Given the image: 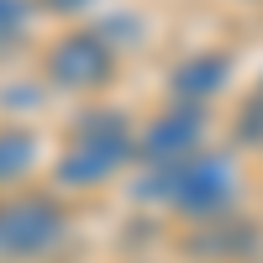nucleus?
Masks as SVG:
<instances>
[{"instance_id": "7", "label": "nucleus", "mask_w": 263, "mask_h": 263, "mask_svg": "<svg viewBox=\"0 0 263 263\" xmlns=\"http://www.w3.org/2000/svg\"><path fill=\"white\" fill-rule=\"evenodd\" d=\"M21 158H27V137H6L0 142V174H11Z\"/></svg>"}, {"instance_id": "2", "label": "nucleus", "mask_w": 263, "mask_h": 263, "mask_svg": "<svg viewBox=\"0 0 263 263\" xmlns=\"http://www.w3.org/2000/svg\"><path fill=\"white\" fill-rule=\"evenodd\" d=\"M126 147H132V137H126L121 116H90V121H84V132H79L74 158L63 163V174H69L74 184H90V179L111 174V168L126 158Z\"/></svg>"}, {"instance_id": "4", "label": "nucleus", "mask_w": 263, "mask_h": 263, "mask_svg": "<svg viewBox=\"0 0 263 263\" xmlns=\"http://www.w3.org/2000/svg\"><path fill=\"white\" fill-rule=\"evenodd\" d=\"M58 237V216L48 205H11V211H0V253H37V248H48Z\"/></svg>"}, {"instance_id": "1", "label": "nucleus", "mask_w": 263, "mask_h": 263, "mask_svg": "<svg viewBox=\"0 0 263 263\" xmlns=\"http://www.w3.org/2000/svg\"><path fill=\"white\" fill-rule=\"evenodd\" d=\"M158 190L184 216H227L237 205V168L216 153H195L179 168H158Z\"/></svg>"}, {"instance_id": "5", "label": "nucleus", "mask_w": 263, "mask_h": 263, "mask_svg": "<svg viewBox=\"0 0 263 263\" xmlns=\"http://www.w3.org/2000/svg\"><path fill=\"white\" fill-rule=\"evenodd\" d=\"M53 69L69 84H95V79H105V69H111V53H105V42H95V37H74V42H63Z\"/></svg>"}, {"instance_id": "3", "label": "nucleus", "mask_w": 263, "mask_h": 263, "mask_svg": "<svg viewBox=\"0 0 263 263\" xmlns=\"http://www.w3.org/2000/svg\"><path fill=\"white\" fill-rule=\"evenodd\" d=\"M195 153H200V111H174V116H163L158 126L142 137V158L153 163V168H179V163H190Z\"/></svg>"}, {"instance_id": "6", "label": "nucleus", "mask_w": 263, "mask_h": 263, "mask_svg": "<svg viewBox=\"0 0 263 263\" xmlns=\"http://www.w3.org/2000/svg\"><path fill=\"white\" fill-rule=\"evenodd\" d=\"M232 69H227V58L221 53H200V58H190L184 69H179V84H174V90H179L184 100L195 95V100H205V95H216L221 90V79H227Z\"/></svg>"}]
</instances>
